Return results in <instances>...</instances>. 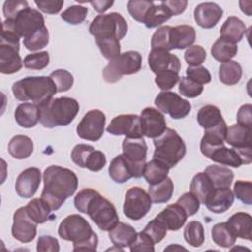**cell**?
Instances as JSON below:
<instances>
[{
  "label": "cell",
  "instance_id": "obj_27",
  "mask_svg": "<svg viewBox=\"0 0 252 252\" xmlns=\"http://www.w3.org/2000/svg\"><path fill=\"white\" fill-rule=\"evenodd\" d=\"M136 234L137 232L132 225L120 221L108 231L109 239L113 245L121 249L129 247V245L135 239Z\"/></svg>",
  "mask_w": 252,
  "mask_h": 252
},
{
  "label": "cell",
  "instance_id": "obj_56",
  "mask_svg": "<svg viewBox=\"0 0 252 252\" xmlns=\"http://www.w3.org/2000/svg\"><path fill=\"white\" fill-rule=\"evenodd\" d=\"M176 204H178L187 214L188 217H191L195 215L199 209H200V201L199 199L191 192L184 193L177 201Z\"/></svg>",
  "mask_w": 252,
  "mask_h": 252
},
{
  "label": "cell",
  "instance_id": "obj_6",
  "mask_svg": "<svg viewBox=\"0 0 252 252\" xmlns=\"http://www.w3.org/2000/svg\"><path fill=\"white\" fill-rule=\"evenodd\" d=\"M155 153L153 158L165 163L169 168L174 167L185 156L186 146L178 133L170 128L154 139Z\"/></svg>",
  "mask_w": 252,
  "mask_h": 252
},
{
  "label": "cell",
  "instance_id": "obj_44",
  "mask_svg": "<svg viewBox=\"0 0 252 252\" xmlns=\"http://www.w3.org/2000/svg\"><path fill=\"white\" fill-rule=\"evenodd\" d=\"M171 28L170 26H162L155 32L151 40L152 49H163L166 51L172 49L170 42Z\"/></svg>",
  "mask_w": 252,
  "mask_h": 252
},
{
  "label": "cell",
  "instance_id": "obj_52",
  "mask_svg": "<svg viewBox=\"0 0 252 252\" xmlns=\"http://www.w3.org/2000/svg\"><path fill=\"white\" fill-rule=\"evenodd\" d=\"M203 89V85H200L187 77L180 78L178 91L181 94V95H184L189 98H194L202 94Z\"/></svg>",
  "mask_w": 252,
  "mask_h": 252
},
{
  "label": "cell",
  "instance_id": "obj_15",
  "mask_svg": "<svg viewBox=\"0 0 252 252\" xmlns=\"http://www.w3.org/2000/svg\"><path fill=\"white\" fill-rule=\"evenodd\" d=\"M209 158L220 165L239 167L242 164H248L252 161L251 147L226 148L222 145L215 150Z\"/></svg>",
  "mask_w": 252,
  "mask_h": 252
},
{
  "label": "cell",
  "instance_id": "obj_5",
  "mask_svg": "<svg viewBox=\"0 0 252 252\" xmlns=\"http://www.w3.org/2000/svg\"><path fill=\"white\" fill-rule=\"evenodd\" d=\"M39 108V122L45 128H53L70 124L78 114L80 105L75 98L62 96L50 99Z\"/></svg>",
  "mask_w": 252,
  "mask_h": 252
},
{
  "label": "cell",
  "instance_id": "obj_19",
  "mask_svg": "<svg viewBox=\"0 0 252 252\" xmlns=\"http://www.w3.org/2000/svg\"><path fill=\"white\" fill-rule=\"evenodd\" d=\"M148 63L156 75L163 71H173L179 73L181 63L179 58L163 49H152L148 57Z\"/></svg>",
  "mask_w": 252,
  "mask_h": 252
},
{
  "label": "cell",
  "instance_id": "obj_34",
  "mask_svg": "<svg viewBox=\"0 0 252 252\" xmlns=\"http://www.w3.org/2000/svg\"><path fill=\"white\" fill-rule=\"evenodd\" d=\"M197 121L202 128L208 130L218 126L224 120L220 110L217 106L207 104L199 109L197 114Z\"/></svg>",
  "mask_w": 252,
  "mask_h": 252
},
{
  "label": "cell",
  "instance_id": "obj_11",
  "mask_svg": "<svg viewBox=\"0 0 252 252\" xmlns=\"http://www.w3.org/2000/svg\"><path fill=\"white\" fill-rule=\"evenodd\" d=\"M152 199L143 188L139 186L131 187L125 194L123 213L133 220H139L144 218L152 207Z\"/></svg>",
  "mask_w": 252,
  "mask_h": 252
},
{
  "label": "cell",
  "instance_id": "obj_30",
  "mask_svg": "<svg viewBox=\"0 0 252 252\" xmlns=\"http://www.w3.org/2000/svg\"><path fill=\"white\" fill-rule=\"evenodd\" d=\"M8 152L16 159L27 158L33 152L32 140L25 135H16L8 144Z\"/></svg>",
  "mask_w": 252,
  "mask_h": 252
},
{
  "label": "cell",
  "instance_id": "obj_48",
  "mask_svg": "<svg viewBox=\"0 0 252 252\" xmlns=\"http://www.w3.org/2000/svg\"><path fill=\"white\" fill-rule=\"evenodd\" d=\"M154 5L152 1H145V0H130L127 4L128 12L131 17L136 20L137 22L144 23L145 16L148 10Z\"/></svg>",
  "mask_w": 252,
  "mask_h": 252
},
{
  "label": "cell",
  "instance_id": "obj_32",
  "mask_svg": "<svg viewBox=\"0 0 252 252\" xmlns=\"http://www.w3.org/2000/svg\"><path fill=\"white\" fill-rule=\"evenodd\" d=\"M211 53L216 60L221 63L227 62L236 55L237 44L226 37L220 36V38H218L213 44Z\"/></svg>",
  "mask_w": 252,
  "mask_h": 252
},
{
  "label": "cell",
  "instance_id": "obj_13",
  "mask_svg": "<svg viewBox=\"0 0 252 252\" xmlns=\"http://www.w3.org/2000/svg\"><path fill=\"white\" fill-rule=\"evenodd\" d=\"M158 109L173 119H181L191 111V103L173 92L162 91L155 98Z\"/></svg>",
  "mask_w": 252,
  "mask_h": 252
},
{
  "label": "cell",
  "instance_id": "obj_64",
  "mask_svg": "<svg viewBox=\"0 0 252 252\" xmlns=\"http://www.w3.org/2000/svg\"><path fill=\"white\" fill-rule=\"evenodd\" d=\"M93 8L98 12V13H104L106 10H108L112 5L113 1H107V0H95V1H90L89 2Z\"/></svg>",
  "mask_w": 252,
  "mask_h": 252
},
{
  "label": "cell",
  "instance_id": "obj_63",
  "mask_svg": "<svg viewBox=\"0 0 252 252\" xmlns=\"http://www.w3.org/2000/svg\"><path fill=\"white\" fill-rule=\"evenodd\" d=\"M162 5H164L169 12L171 13L172 16H176L179 15L181 13H183L187 7L188 2L185 0H171V1H161L160 2Z\"/></svg>",
  "mask_w": 252,
  "mask_h": 252
},
{
  "label": "cell",
  "instance_id": "obj_62",
  "mask_svg": "<svg viewBox=\"0 0 252 252\" xmlns=\"http://www.w3.org/2000/svg\"><path fill=\"white\" fill-rule=\"evenodd\" d=\"M251 120H252V105L250 103L241 105L237 111V122H238L237 124L251 128Z\"/></svg>",
  "mask_w": 252,
  "mask_h": 252
},
{
  "label": "cell",
  "instance_id": "obj_33",
  "mask_svg": "<svg viewBox=\"0 0 252 252\" xmlns=\"http://www.w3.org/2000/svg\"><path fill=\"white\" fill-rule=\"evenodd\" d=\"M169 167L162 161L153 158L149 162H146L143 176L149 185H155L167 177Z\"/></svg>",
  "mask_w": 252,
  "mask_h": 252
},
{
  "label": "cell",
  "instance_id": "obj_59",
  "mask_svg": "<svg viewBox=\"0 0 252 252\" xmlns=\"http://www.w3.org/2000/svg\"><path fill=\"white\" fill-rule=\"evenodd\" d=\"M27 7H29V5L25 0H8L3 4V14L6 20H12L20 11Z\"/></svg>",
  "mask_w": 252,
  "mask_h": 252
},
{
  "label": "cell",
  "instance_id": "obj_17",
  "mask_svg": "<svg viewBox=\"0 0 252 252\" xmlns=\"http://www.w3.org/2000/svg\"><path fill=\"white\" fill-rule=\"evenodd\" d=\"M114 136L124 135L128 138L143 137L140 116L137 114H120L115 116L106 128Z\"/></svg>",
  "mask_w": 252,
  "mask_h": 252
},
{
  "label": "cell",
  "instance_id": "obj_51",
  "mask_svg": "<svg viewBox=\"0 0 252 252\" xmlns=\"http://www.w3.org/2000/svg\"><path fill=\"white\" fill-rule=\"evenodd\" d=\"M155 242L143 230L137 232L135 239L129 245L131 252H154Z\"/></svg>",
  "mask_w": 252,
  "mask_h": 252
},
{
  "label": "cell",
  "instance_id": "obj_8",
  "mask_svg": "<svg viewBox=\"0 0 252 252\" xmlns=\"http://www.w3.org/2000/svg\"><path fill=\"white\" fill-rule=\"evenodd\" d=\"M128 31V25L123 16L119 13L112 12L109 14H100L91 23L89 32L97 38H114L122 39Z\"/></svg>",
  "mask_w": 252,
  "mask_h": 252
},
{
  "label": "cell",
  "instance_id": "obj_18",
  "mask_svg": "<svg viewBox=\"0 0 252 252\" xmlns=\"http://www.w3.org/2000/svg\"><path fill=\"white\" fill-rule=\"evenodd\" d=\"M142 134L148 138H158L166 130L164 115L154 107H146L140 115Z\"/></svg>",
  "mask_w": 252,
  "mask_h": 252
},
{
  "label": "cell",
  "instance_id": "obj_24",
  "mask_svg": "<svg viewBox=\"0 0 252 252\" xmlns=\"http://www.w3.org/2000/svg\"><path fill=\"white\" fill-rule=\"evenodd\" d=\"M14 116L21 127L32 128L40 120V108L35 103L24 102L17 106Z\"/></svg>",
  "mask_w": 252,
  "mask_h": 252
},
{
  "label": "cell",
  "instance_id": "obj_29",
  "mask_svg": "<svg viewBox=\"0 0 252 252\" xmlns=\"http://www.w3.org/2000/svg\"><path fill=\"white\" fill-rule=\"evenodd\" d=\"M225 142L232 148L251 147V128L240 124H233L227 127Z\"/></svg>",
  "mask_w": 252,
  "mask_h": 252
},
{
  "label": "cell",
  "instance_id": "obj_55",
  "mask_svg": "<svg viewBox=\"0 0 252 252\" xmlns=\"http://www.w3.org/2000/svg\"><path fill=\"white\" fill-rule=\"evenodd\" d=\"M206 50L201 45H191L184 53L185 61L191 67L201 66V64L206 60Z\"/></svg>",
  "mask_w": 252,
  "mask_h": 252
},
{
  "label": "cell",
  "instance_id": "obj_49",
  "mask_svg": "<svg viewBox=\"0 0 252 252\" xmlns=\"http://www.w3.org/2000/svg\"><path fill=\"white\" fill-rule=\"evenodd\" d=\"M49 64L47 51H40L28 54L24 59V66L31 70H42Z\"/></svg>",
  "mask_w": 252,
  "mask_h": 252
},
{
  "label": "cell",
  "instance_id": "obj_23",
  "mask_svg": "<svg viewBox=\"0 0 252 252\" xmlns=\"http://www.w3.org/2000/svg\"><path fill=\"white\" fill-rule=\"evenodd\" d=\"M157 218L165 224L167 230L176 231L184 225L188 216L185 211L175 203L165 207V209H163Z\"/></svg>",
  "mask_w": 252,
  "mask_h": 252
},
{
  "label": "cell",
  "instance_id": "obj_53",
  "mask_svg": "<svg viewBox=\"0 0 252 252\" xmlns=\"http://www.w3.org/2000/svg\"><path fill=\"white\" fill-rule=\"evenodd\" d=\"M105 164H106L105 155L101 151L94 149L89 153L85 160L84 168H88L91 171L96 172L101 170Z\"/></svg>",
  "mask_w": 252,
  "mask_h": 252
},
{
  "label": "cell",
  "instance_id": "obj_2",
  "mask_svg": "<svg viewBox=\"0 0 252 252\" xmlns=\"http://www.w3.org/2000/svg\"><path fill=\"white\" fill-rule=\"evenodd\" d=\"M74 204L80 213L88 214L101 230L109 231L119 222L114 205L92 188L79 191L75 196Z\"/></svg>",
  "mask_w": 252,
  "mask_h": 252
},
{
  "label": "cell",
  "instance_id": "obj_35",
  "mask_svg": "<svg viewBox=\"0 0 252 252\" xmlns=\"http://www.w3.org/2000/svg\"><path fill=\"white\" fill-rule=\"evenodd\" d=\"M220 36L226 37L235 43L240 41L246 32V27L243 21L239 18L231 16L228 17L220 28Z\"/></svg>",
  "mask_w": 252,
  "mask_h": 252
},
{
  "label": "cell",
  "instance_id": "obj_12",
  "mask_svg": "<svg viewBox=\"0 0 252 252\" xmlns=\"http://www.w3.org/2000/svg\"><path fill=\"white\" fill-rule=\"evenodd\" d=\"M147 150L148 147L143 137H125V139L122 142V155L131 164L135 178L143 176L144 168L146 165Z\"/></svg>",
  "mask_w": 252,
  "mask_h": 252
},
{
  "label": "cell",
  "instance_id": "obj_20",
  "mask_svg": "<svg viewBox=\"0 0 252 252\" xmlns=\"http://www.w3.org/2000/svg\"><path fill=\"white\" fill-rule=\"evenodd\" d=\"M41 181V172L37 167H28L17 177L15 189L22 198H32L37 191Z\"/></svg>",
  "mask_w": 252,
  "mask_h": 252
},
{
  "label": "cell",
  "instance_id": "obj_22",
  "mask_svg": "<svg viewBox=\"0 0 252 252\" xmlns=\"http://www.w3.org/2000/svg\"><path fill=\"white\" fill-rule=\"evenodd\" d=\"M234 202L233 192L229 188H215L204 203L215 214L226 212Z\"/></svg>",
  "mask_w": 252,
  "mask_h": 252
},
{
  "label": "cell",
  "instance_id": "obj_1",
  "mask_svg": "<svg viewBox=\"0 0 252 252\" xmlns=\"http://www.w3.org/2000/svg\"><path fill=\"white\" fill-rule=\"evenodd\" d=\"M43 183L41 199L48 204L51 211H56L76 192L78 177L69 168L50 165L43 172Z\"/></svg>",
  "mask_w": 252,
  "mask_h": 252
},
{
  "label": "cell",
  "instance_id": "obj_39",
  "mask_svg": "<svg viewBox=\"0 0 252 252\" xmlns=\"http://www.w3.org/2000/svg\"><path fill=\"white\" fill-rule=\"evenodd\" d=\"M213 241L223 248H229L234 245L236 241V236L227 226L226 222H220L215 224L211 230Z\"/></svg>",
  "mask_w": 252,
  "mask_h": 252
},
{
  "label": "cell",
  "instance_id": "obj_28",
  "mask_svg": "<svg viewBox=\"0 0 252 252\" xmlns=\"http://www.w3.org/2000/svg\"><path fill=\"white\" fill-rule=\"evenodd\" d=\"M108 172L111 179L114 182L120 184L134 177L133 168L122 154L116 156L111 160L110 165L108 167Z\"/></svg>",
  "mask_w": 252,
  "mask_h": 252
},
{
  "label": "cell",
  "instance_id": "obj_9",
  "mask_svg": "<svg viewBox=\"0 0 252 252\" xmlns=\"http://www.w3.org/2000/svg\"><path fill=\"white\" fill-rule=\"evenodd\" d=\"M142 68V55L138 51L129 50L111 59L104 67L102 76L107 83H116L124 75L138 73Z\"/></svg>",
  "mask_w": 252,
  "mask_h": 252
},
{
  "label": "cell",
  "instance_id": "obj_14",
  "mask_svg": "<svg viewBox=\"0 0 252 252\" xmlns=\"http://www.w3.org/2000/svg\"><path fill=\"white\" fill-rule=\"evenodd\" d=\"M106 117L99 109H92L88 111L76 128L78 136L84 140L96 142L104 132Z\"/></svg>",
  "mask_w": 252,
  "mask_h": 252
},
{
  "label": "cell",
  "instance_id": "obj_10",
  "mask_svg": "<svg viewBox=\"0 0 252 252\" xmlns=\"http://www.w3.org/2000/svg\"><path fill=\"white\" fill-rule=\"evenodd\" d=\"M2 26L11 29L19 37L26 38L44 27V18L39 11L27 7L12 20H5Z\"/></svg>",
  "mask_w": 252,
  "mask_h": 252
},
{
  "label": "cell",
  "instance_id": "obj_16",
  "mask_svg": "<svg viewBox=\"0 0 252 252\" xmlns=\"http://www.w3.org/2000/svg\"><path fill=\"white\" fill-rule=\"evenodd\" d=\"M37 223L28 215L26 207L19 208L13 216L12 235L22 243H29L36 236Z\"/></svg>",
  "mask_w": 252,
  "mask_h": 252
},
{
  "label": "cell",
  "instance_id": "obj_37",
  "mask_svg": "<svg viewBox=\"0 0 252 252\" xmlns=\"http://www.w3.org/2000/svg\"><path fill=\"white\" fill-rule=\"evenodd\" d=\"M242 76V68L237 61L229 60L220 64L219 68V78L224 85H236Z\"/></svg>",
  "mask_w": 252,
  "mask_h": 252
},
{
  "label": "cell",
  "instance_id": "obj_3",
  "mask_svg": "<svg viewBox=\"0 0 252 252\" xmlns=\"http://www.w3.org/2000/svg\"><path fill=\"white\" fill-rule=\"evenodd\" d=\"M59 236L73 242L74 251H95L98 238L85 218L73 214L67 216L58 226Z\"/></svg>",
  "mask_w": 252,
  "mask_h": 252
},
{
  "label": "cell",
  "instance_id": "obj_57",
  "mask_svg": "<svg viewBox=\"0 0 252 252\" xmlns=\"http://www.w3.org/2000/svg\"><path fill=\"white\" fill-rule=\"evenodd\" d=\"M180 80L178 73L173 71H163L156 75L155 82L158 87L162 91H168L172 89Z\"/></svg>",
  "mask_w": 252,
  "mask_h": 252
},
{
  "label": "cell",
  "instance_id": "obj_46",
  "mask_svg": "<svg viewBox=\"0 0 252 252\" xmlns=\"http://www.w3.org/2000/svg\"><path fill=\"white\" fill-rule=\"evenodd\" d=\"M95 41L104 58L109 61L120 54L121 46L119 40L114 38H97Z\"/></svg>",
  "mask_w": 252,
  "mask_h": 252
},
{
  "label": "cell",
  "instance_id": "obj_25",
  "mask_svg": "<svg viewBox=\"0 0 252 252\" xmlns=\"http://www.w3.org/2000/svg\"><path fill=\"white\" fill-rule=\"evenodd\" d=\"M226 224L236 237L251 240L252 218L249 214L237 212L227 220Z\"/></svg>",
  "mask_w": 252,
  "mask_h": 252
},
{
  "label": "cell",
  "instance_id": "obj_36",
  "mask_svg": "<svg viewBox=\"0 0 252 252\" xmlns=\"http://www.w3.org/2000/svg\"><path fill=\"white\" fill-rule=\"evenodd\" d=\"M215 189L211 179L205 172L197 173L191 183H190V192L193 193L200 201V203H205L209 195Z\"/></svg>",
  "mask_w": 252,
  "mask_h": 252
},
{
  "label": "cell",
  "instance_id": "obj_40",
  "mask_svg": "<svg viewBox=\"0 0 252 252\" xmlns=\"http://www.w3.org/2000/svg\"><path fill=\"white\" fill-rule=\"evenodd\" d=\"M171 13L169 10L162 5L161 3L159 5H153L147 12L145 19H144V24L147 28L153 29L156 27L160 26L164 22H166L170 17Z\"/></svg>",
  "mask_w": 252,
  "mask_h": 252
},
{
  "label": "cell",
  "instance_id": "obj_31",
  "mask_svg": "<svg viewBox=\"0 0 252 252\" xmlns=\"http://www.w3.org/2000/svg\"><path fill=\"white\" fill-rule=\"evenodd\" d=\"M204 172L209 176L215 188H229L233 180V172L226 166L209 165Z\"/></svg>",
  "mask_w": 252,
  "mask_h": 252
},
{
  "label": "cell",
  "instance_id": "obj_45",
  "mask_svg": "<svg viewBox=\"0 0 252 252\" xmlns=\"http://www.w3.org/2000/svg\"><path fill=\"white\" fill-rule=\"evenodd\" d=\"M88 14V8L80 5H73L68 7L62 14L61 19L71 25H79L83 23Z\"/></svg>",
  "mask_w": 252,
  "mask_h": 252
},
{
  "label": "cell",
  "instance_id": "obj_4",
  "mask_svg": "<svg viewBox=\"0 0 252 252\" xmlns=\"http://www.w3.org/2000/svg\"><path fill=\"white\" fill-rule=\"evenodd\" d=\"M12 92L16 99L20 101L32 100L41 106L52 99L57 89L50 77L32 76L15 82L12 86Z\"/></svg>",
  "mask_w": 252,
  "mask_h": 252
},
{
  "label": "cell",
  "instance_id": "obj_38",
  "mask_svg": "<svg viewBox=\"0 0 252 252\" xmlns=\"http://www.w3.org/2000/svg\"><path fill=\"white\" fill-rule=\"evenodd\" d=\"M174 191V185L169 177H166L161 182L149 186V195L153 203H166L168 202Z\"/></svg>",
  "mask_w": 252,
  "mask_h": 252
},
{
  "label": "cell",
  "instance_id": "obj_54",
  "mask_svg": "<svg viewBox=\"0 0 252 252\" xmlns=\"http://www.w3.org/2000/svg\"><path fill=\"white\" fill-rule=\"evenodd\" d=\"M233 195L245 205L252 204V183L251 181L237 180L233 186Z\"/></svg>",
  "mask_w": 252,
  "mask_h": 252
},
{
  "label": "cell",
  "instance_id": "obj_50",
  "mask_svg": "<svg viewBox=\"0 0 252 252\" xmlns=\"http://www.w3.org/2000/svg\"><path fill=\"white\" fill-rule=\"evenodd\" d=\"M143 231L146 232L156 244L160 242L164 238L167 232V228L165 224L156 217L144 227Z\"/></svg>",
  "mask_w": 252,
  "mask_h": 252
},
{
  "label": "cell",
  "instance_id": "obj_42",
  "mask_svg": "<svg viewBox=\"0 0 252 252\" xmlns=\"http://www.w3.org/2000/svg\"><path fill=\"white\" fill-rule=\"evenodd\" d=\"M183 235H184L185 241L189 245L193 247H200L205 241L204 226L200 221H197V220L189 221L184 228Z\"/></svg>",
  "mask_w": 252,
  "mask_h": 252
},
{
  "label": "cell",
  "instance_id": "obj_7",
  "mask_svg": "<svg viewBox=\"0 0 252 252\" xmlns=\"http://www.w3.org/2000/svg\"><path fill=\"white\" fill-rule=\"evenodd\" d=\"M20 37L9 28L2 26L0 39V72L14 74L21 70L24 62L19 54Z\"/></svg>",
  "mask_w": 252,
  "mask_h": 252
},
{
  "label": "cell",
  "instance_id": "obj_21",
  "mask_svg": "<svg viewBox=\"0 0 252 252\" xmlns=\"http://www.w3.org/2000/svg\"><path fill=\"white\" fill-rule=\"evenodd\" d=\"M222 8L213 2H205L196 6L194 10L195 22L204 29H212L221 19Z\"/></svg>",
  "mask_w": 252,
  "mask_h": 252
},
{
  "label": "cell",
  "instance_id": "obj_61",
  "mask_svg": "<svg viewBox=\"0 0 252 252\" xmlns=\"http://www.w3.org/2000/svg\"><path fill=\"white\" fill-rule=\"evenodd\" d=\"M34 3L41 12L51 15L59 13L64 5L62 0H35Z\"/></svg>",
  "mask_w": 252,
  "mask_h": 252
},
{
  "label": "cell",
  "instance_id": "obj_60",
  "mask_svg": "<svg viewBox=\"0 0 252 252\" xmlns=\"http://www.w3.org/2000/svg\"><path fill=\"white\" fill-rule=\"evenodd\" d=\"M60 249L58 240L50 235H41L37 239L36 250L38 252H58Z\"/></svg>",
  "mask_w": 252,
  "mask_h": 252
},
{
  "label": "cell",
  "instance_id": "obj_41",
  "mask_svg": "<svg viewBox=\"0 0 252 252\" xmlns=\"http://www.w3.org/2000/svg\"><path fill=\"white\" fill-rule=\"evenodd\" d=\"M28 215L38 224L48 220L51 209L48 204L40 199H32L26 206Z\"/></svg>",
  "mask_w": 252,
  "mask_h": 252
},
{
  "label": "cell",
  "instance_id": "obj_26",
  "mask_svg": "<svg viewBox=\"0 0 252 252\" xmlns=\"http://www.w3.org/2000/svg\"><path fill=\"white\" fill-rule=\"evenodd\" d=\"M196 39V31L192 26L179 25L171 28L170 42L172 49L190 47Z\"/></svg>",
  "mask_w": 252,
  "mask_h": 252
},
{
  "label": "cell",
  "instance_id": "obj_43",
  "mask_svg": "<svg viewBox=\"0 0 252 252\" xmlns=\"http://www.w3.org/2000/svg\"><path fill=\"white\" fill-rule=\"evenodd\" d=\"M49 32L47 28L44 26L30 36L24 38V46L30 51H36L48 44Z\"/></svg>",
  "mask_w": 252,
  "mask_h": 252
},
{
  "label": "cell",
  "instance_id": "obj_47",
  "mask_svg": "<svg viewBox=\"0 0 252 252\" xmlns=\"http://www.w3.org/2000/svg\"><path fill=\"white\" fill-rule=\"evenodd\" d=\"M49 77L53 80L57 92L59 93L69 91L74 84V78L72 74L64 69H58L53 71Z\"/></svg>",
  "mask_w": 252,
  "mask_h": 252
},
{
  "label": "cell",
  "instance_id": "obj_58",
  "mask_svg": "<svg viewBox=\"0 0 252 252\" xmlns=\"http://www.w3.org/2000/svg\"><path fill=\"white\" fill-rule=\"evenodd\" d=\"M186 75H187V78L191 79L192 81L200 85L208 84L212 80L209 70L203 66H196V67L189 66L186 69Z\"/></svg>",
  "mask_w": 252,
  "mask_h": 252
}]
</instances>
